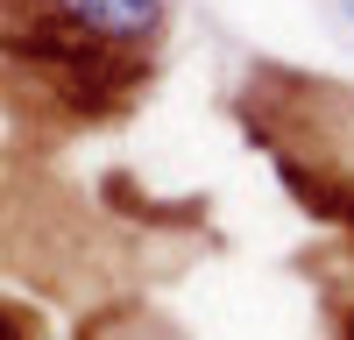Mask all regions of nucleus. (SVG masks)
Instances as JSON below:
<instances>
[{
    "instance_id": "f257e3e1",
    "label": "nucleus",
    "mask_w": 354,
    "mask_h": 340,
    "mask_svg": "<svg viewBox=\"0 0 354 340\" xmlns=\"http://www.w3.org/2000/svg\"><path fill=\"white\" fill-rule=\"evenodd\" d=\"M8 57L28 64V71H43L57 85V100L78 106V113H113L142 78H149V64H142L135 50L64 21L57 8H43V21H8Z\"/></svg>"
},
{
    "instance_id": "f03ea898",
    "label": "nucleus",
    "mask_w": 354,
    "mask_h": 340,
    "mask_svg": "<svg viewBox=\"0 0 354 340\" xmlns=\"http://www.w3.org/2000/svg\"><path fill=\"white\" fill-rule=\"evenodd\" d=\"M50 8L106 43H121V50H149L170 21V0H50Z\"/></svg>"
},
{
    "instance_id": "7ed1b4c3",
    "label": "nucleus",
    "mask_w": 354,
    "mask_h": 340,
    "mask_svg": "<svg viewBox=\"0 0 354 340\" xmlns=\"http://www.w3.org/2000/svg\"><path fill=\"white\" fill-rule=\"evenodd\" d=\"M340 8H347V21H354V0H340Z\"/></svg>"
}]
</instances>
